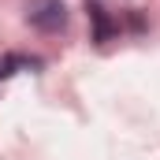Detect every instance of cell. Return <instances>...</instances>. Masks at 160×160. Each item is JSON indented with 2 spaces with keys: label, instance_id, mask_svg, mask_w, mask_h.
I'll return each mask as SVG.
<instances>
[{
  "label": "cell",
  "instance_id": "6da1fadb",
  "mask_svg": "<svg viewBox=\"0 0 160 160\" xmlns=\"http://www.w3.org/2000/svg\"><path fill=\"white\" fill-rule=\"evenodd\" d=\"M26 22L41 34H60L67 26V4L63 0H26Z\"/></svg>",
  "mask_w": 160,
  "mask_h": 160
},
{
  "label": "cell",
  "instance_id": "7a4b0ae2",
  "mask_svg": "<svg viewBox=\"0 0 160 160\" xmlns=\"http://www.w3.org/2000/svg\"><path fill=\"white\" fill-rule=\"evenodd\" d=\"M89 22H93V41H108L119 30V22L108 19V11H104L101 4H89Z\"/></svg>",
  "mask_w": 160,
  "mask_h": 160
}]
</instances>
